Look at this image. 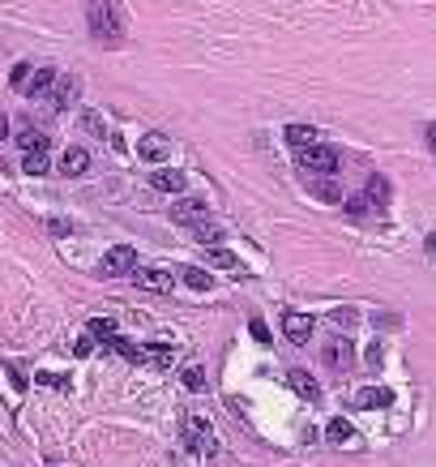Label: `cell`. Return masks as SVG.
I'll use <instances>...</instances> for the list:
<instances>
[{"label": "cell", "mask_w": 436, "mask_h": 467, "mask_svg": "<svg viewBox=\"0 0 436 467\" xmlns=\"http://www.w3.org/2000/svg\"><path fill=\"white\" fill-rule=\"evenodd\" d=\"M86 22H90V35L103 47H120L124 43V22H120V13H116L112 0H94V5L86 9Z\"/></svg>", "instance_id": "cell-1"}, {"label": "cell", "mask_w": 436, "mask_h": 467, "mask_svg": "<svg viewBox=\"0 0 436 467\" xmlns=\"http://www.w3.org/2000/svg\"><path fill=\"white\" fill-rule=\"evenodd\" d=\"M295 163L308 176H333V171H338V151L325 146V142H313V146H299L295 151Z\"/></svg>", "instance_id": "cell-2"}, {"label": "cell", "mask_w": 436, "mask_h": 467, "mask_svg": "<svg viewBox=\"0 0 436 467\" xmlns=\"http://www.w3.org/2000/svg\"><path fill=\"white\" fill-rule=\"evenodd\" d=\"M133 266H137V253L128 249V244H116V249H107V253H103V262H98V270H103L107 279H120V275H128Z\"/></svg>", "instance_id": "cell-3"}, {"label": "cell", "mask_w": 436, "mask_h": 467, "mask_svg": "<svg viewBox=\"0 0 436 467\" xmlns=\"http://www.w3.org/2000/svg\"><path fill=\"white\" fill-rule=\"evenodd\" d=\"M128 279H133L137 287H146V291H171L175 287L171 270H159V266H133V270H128Z\"/></svg>", "instance_id": "cell-4"}, {"label": "cell", "mask_w": 436, "mask_h": 467, "mask_svg": "<svg viewBox=\"0 0 436 467\" xmlns=\"http://www.w3.org/2000/svg\"><path fill=\"white\" fill-rule=\"evenodd\" d=\"M189 450H197V455H214L218 450V441H214L210 425H205L201 416H193V421H189Z\"/></svg>", "instance_id": "cell-5"}, {"label": "cell", "mask_w": 436, "mask_h": 467, "mask_svg": "<svg viewBox=\"0 0 436 467\" xmlns=\"http://www.w3.org/2000/svg\"><path fill=\"white\" fill-rule=\"evenodd\" d=\"M150 189H159V193H184L189 189V176H184V171H175V167H159V171H150Z\"/></svg>", "instance_id": "cell-6"}, {"label": "cell", "mask_w": 436, "mask_h": 467, "mask_svg": "<svg viewBox=\"0 0 436 467\" xmlns=\"http://www.w3.org/2000/svg\"><path fill=\"white\" fill-rule=\"evenodd\" d=\"M282 334L291 343H308L313 339V317L308 313H282Z\"/></svg>", "instance_id": "cell-7"}, {"label": "cell", "mask_w": 436, "mask_h": 467, "mask_svg": "<svg viewBox=\"0 0 436 467\" xmlns=\"http://www.w3.org/2000/svg\"><path fill=\"white\" fill-rule=\"evenodd\" d=\"M137 155H141L146 163H163V159L171 155V142H167L163 133H146V137L137 142Z\"/></svg>", "instance_id": "cell-8"}, {"label": "cell", "mask_w": 436, "mask_h": 467, "mask_svg": "<svg viewBox=\"0 0 436 467\" xmlns=\"http://www.w3.org/2000/svg\"><path fill=\"white\" fill-rule=\"evenodd\" d=\"M171 219H175V223H184V228H193V223H201V219H205V202L201 198H180L171 206Z\"/></svg>", "instance_id": "cell-9"}, {"label": "cell", "mask_w": 436, "mask_h": 467, "mask_svg": "<svg viewBox=\"0 0 436 467\" xmlns=\"http://www.w3.org/2000/svg\"><path fill=\"white\" fill-rule=\"evenodd\" d=\"M325 364H329V368H351V364H355L351 339H333V343H325Z\"/></svg>", "instance_id": "cell-10"}, {"label": "cell", "mask_w": 436, "mask_h": 467, "mask_svg": "<svg viewBox=\"0 0 436 467\" xmlns=\"http://www.w3.org/2000/svg\"><path fill=\"white\" fill-rule=\"evenodd\" d=\"M304 185H308V193H313V198H321V202H342V189L333 185L329 176H304Z\"/></svg>", "instance_id": "cell-11"}, {"label": "cell", "mask_w": 436, "mask_h": 467, "mask_svg": "<svg viewBox=\"0 0 436 467\" xmlns=\"http://www.w3.org/2000/svg\"><path fill=\"white\" fill-rule=\"evenodd\" d=\"M394 403V390H385V386H364L355 395V407H390Z\"/></svg>", "instance_id": "cell-12"}, {"label": "cell", "mask_w": 436, "mask_h": 467, "mask_svg": "<svg viewBox=\"0 0 436 467\" xmlns=\"http://www.w3.org/2000/svg\"><path fill=\"white\" fill-rule=\"evenodd\" d=\"M51 86H56V69H35L30 82L21 86V94H30V99H39V94H47Z\"/></svg>", "instance_id": "cell-13"}, {"label": "cell", "mask_w": 436, "mask_h": 467, "mask_svg": "<svg viewBox=\"0 0 436 467\" xmlns=\"http://www.w3.org/2000/svg\"><path fill=\"white\" fill-rule=\"evenodd\" d=\"M86 167H90V155L82 151V146H69V151L60 155V171H64V176H82Z\"/></svg>", "instance_id": "cell-14"}, {"label": "cell", "mask_w": 436, "mask_h": 467, "mask_svg": "<svg viewBox=\"0 0 436 467\" xmlns=\"http://www.w3.org/2000/svg\"><path fill=\"white\" fill-rule=\"evenodd\" d=\"M364 198L381 210V206H390V198H394V189H390V180L385 176H368V185H364Z\"/></svg>", "instance_id": "cell-15"}, {"label": "cell", "mask_w": 436, "mask_h": 467, "mask_svg": "<svg viewBox=\"0 0 436 467\" xmlns=\"http://www.w3.org/2000/svg\"><path fill=\"white\" fill-rule=\"evenodd\" d=\"M175 360V348L171 343H146L141 348V364H159V368H167Z\"/></svg>", "instance_id": "cell-16"}, {"label": "cell", "mask_w": 436, "mask_h": 467, "mask_svg": "<svg viewBox=\"0 0 436 467\" xmlns=\"http://www.w3.org/2000/svg\"><path fill=\"white\" fill-rule=\"evenodd\" d=\"M287 386L295 390V395H304V399H317V395H321V390H317V382L308 377L304 368H291V373H287Z\"/></svg>", "instance_id": "cell-17"}, {"label": "cell", "mask_w": 436, "mask_h": 467, "mask_svg": "<svg viewBox=\"0 0 436 467\" xmlns=\"http://www.w3.org/2000/svg\"><path fill=\"white\" fill-rule=\"evenodd\" d=\"M180 279H184L193 291H210V287H214L210 270H201V266H184V270H180Z\"/></svg>", "instance_id": "cell-18"}, {"label": "cell", "mask_w": 436, "mask_h": 467, "mask_svg": "<svg viewBox=\"0 0 436 467\" xmlns=\"http://www.w3.org/2000/svg\"><path fill=\"white\" fill-rule=\"evenodd\" d=\"M351 437H355V429H351V421H342V416L325 425V441H329V446H342V441H351Z\"/></svg>", "instance_id": "cell-19"}, {"label": "cell", "mask_w": 436, "mask_h": 467, "mask_svg": "<svg viewBox=\"0 0 436 467\" xmlns=\"http://www.w3.org/2000/svg\"><path fill=\"white\" fill-rule=\"evenodd\" d=\"M86 334H90L94 343H98V339H103V343H107V339L116 334V322H112V317H107V313H103V317H90V326H86Z\"/></svg>", "instance_id": "cell-20"}, {"label": "cell", "mask_w": 436, "mask_h": 467, "mask_svg": "<svg viewBox=\"0 0 436 467\" xmlns=\"http://www.w3.org/2000/svg\"><path fill=\"white\" fill-rule=\"evenodd\" d=\"M73 99H77V82H73V78L56 82V90H51V103H56V108H69Z\"/></svg>", "instance_id": "cell-21"}, {"label": "cell", "mask_w": 436, "mask_h": 467, "mask_svg": "<svg viewBox=\"0 0 436 467\" xmlns=\"http://www.w3.org/2000/svg\"><path fill=\"white\" fill-rule=\"evenodd\" d=\"M287 142L295 146V151H299V146H313V142H317V129H308V125H287Z\"/></svg>", "instance_id": "cell-22"}, {"label": "cell", "mask_w": 436, "mask_h": 467, "mask_svg": "<svg viewBox=\"0 0 436 467\" xmlns=\"http://www.w3.org/2000/svg\"><path fill=\"white\" fill-rule=\"evenodd\" d=\"M21 167H26V176H43L47 171V151H26Z\"/></svg>", "instance_id": "cell-23"}, {"label": "cell", "mask_w": 436, "mask_h": 467, "mask_svg": "<svg viewBox=\"0 0 436 467\" xmlns=\"http://www.w3.org/2000/svg\"><path fill=\"white\" fill-rule=\"evenodd\" d=\"M17 146H21V151H47V137L39 129H21L17 133Z\"/></svg>", "instance_id": "cell-24"}, {"label": "cell", "mask_w": 436, "mask_h": 467, "mask_svg": "<svg viewBox=\"0 0 436 467\" xmlns=\"http://www.w3.org/2000/svg\"><path fill=\"white\" fill-rule=\"evenodd\" d=\"M210 266H218V270H236V253L223 249V244H210Z\"/></svg>", "instance_id": "cell-25"}, {"label": "cell", "mask_w": 436, "mask_h": 467, "mask_svg": "<svg viewBox=\"0 0 436 467\" xmlns=\"http://www.w3.org/2000/svg\"><path fill=\"white\" fill-rule=\"evenodd\" d=\"M193 236H197L201 244H218V240H223V232H218L214 223H205V219H201V223H193Z\"/></svg>", "instance_id": "cell-26"}, {"label": "cell", "mask_w": 436, "mask_h": 467, "mask_svg": "<svg viewBox=\"0 0 436 467\" xmlns=\"http://www.w3.org/2000/svg\"><path fill=\"white\" fill-rule=\"evenodd\" d=\"M180 382H184V390H201V386H205V373L193 364V368H184V373H180Z\"/></svg>", "instance_id": "cell-27"}, {"label": "cell", "mask_w": 436, "mask_h": 467, "mask_svg": "<svg viewBox=\"0 0 436 467\" xmlns=\"http://www.w3.org/2000/svg\"><path fill=\"white\" fill-rule=\"evenodd\" d=\"M35 382H39V386H51V390H64V386H69L64 373H35Z\"/></svg>", "instance_id": "cell-28"}, {"label": "cell", "mask_w": 436, "mask_h": 467, "mask_svg": "<svg viewBox=\"0 0 436 467\" xmlns=\"http://www.w3.org/2000/svg\"><path fill=\"white\" fill-rule=\"evenodd\" d=\"M368 210H372V202L364 198V193H359V198H347V214H355V219H359V214H368Z\"/></svg>", "instance_id": "cell-29"}, {"label": "cell", "mask_w": 436, "mask_h": 467, "mask_svg": "<svg viewBox=\"0 0 436 467\" xmlns=\"http://www.w3.org/2000/svg\"><path fill=\"white\" fill-rule=\"evenodd\" d=\"M30 73H35V69H30V65H17V69H13V73H9V82H13V90H21V86H26V82H30Z\"/></svg>", "instance_id": "cell-30"}, {"label": "cell", "mask_w": 436, "mask_h": 467, "mask_svg": "<svg viewBox=\"0 0 436 467\" xmlns=\"http://www.w3.org/2000/svg\"><path fill=\"white\" fill-rule=\"evenodd\" d=\"M329 317H333V326H355V317H359V313H355V309H333Z\"/></svg>", "instance_id": "cell-31"}, {"label": "cell", "mask_w": 436, "mask_h": 467, "mask_svg": "<svg viewBox=\"0 0 436 467\" xmlns=\"http://www.w3.org/2000/svg\"><path fill=\"white\" fill-rule=\"evenodd\" d=\"M248 330H252V339H256V343H270V326L261 322V317H252V322H248Z\"/></svg>", "instance_id": "cell-32"}, {"label": "cell", "mask_w": 436, "mask_h": 467, "mask_svg": "<svg viewBox=\"0 0 436 467\" xmlns=\"http://www.w3.org/2000/svg\"><path fill=\"white\" fill-rule=\"evenodd\" d=\"M90 352H94V339H90V334H82V339L73 343V356H82V360H86Z\"/></svg>", "instance_id": "cell-33"}, {"label": "cell", "mask_w": 436, "mask_h": 467, "mask_svg": "<svg viewBox=\"0 0 436 467\" xmlns=\"http://www.w3.org/2000/svg\"><path fill=\"white\" fill-rule=\"evenodd\" d=\"M69 232H73V228L64 223V219H51V236H69Z\"/></svg>", "instance_id": "cell-34"}, {"label": "cell", "mask_w": 436, "mask_h": 467, "mask_svg": "<svg viewBox=\"0 0 436 467\" xmlns=\"http://www.w3.org/2000/svg\"><path fill=\"white\" fill-rule=\"evenodd\" d=\"M424 137H428V146L436 151V125H428V129H424Z\"/></svg>", "instance_id": "cell-35"}, {"label": "cell", "mask_w": 436, "mask_h": 467, "mask_svg": "<svg viewBox=\"0 0 436 467\" xmlns=\"http://www.w3.org/2000/svg\"><path fill=\"white\" fill-rule=\"evenodd\" d=\"M5 137H9V120H5V116H0V142H5Z\"/></svg>", "instance_id": "cell-36"}, {"label": "cell", "mask_w": 436, "mask_h": 467, "mask_svg": "<svg viewBox=\"0 0 436 467\" xmlns=\"http://www.w3.org/2000/svg\"><path fill=\"white\" fill-rule=\"evenodd\" d=\"M428 249H432V253H436V232H432V236H428Z\"/></svg>", "instance_id": "cell-37"}]
</instances>
